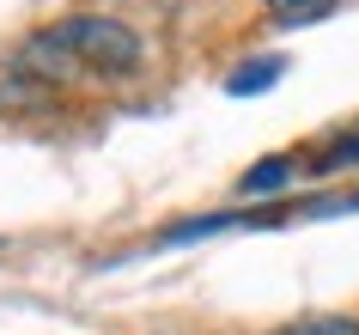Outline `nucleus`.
I'll use <instances>...</instances> for the list:
<instances>
[{"mask_svg":"<svg viewBox=\"0 0 359 335\" xmlns=\"http://www.w3.org/2000/svg\"><path fill=\"white\" fill-rule=\"evenodd\" d=\"M347 207H359V195H353V202H347Z\"/></svg>","mask_w":359,"mask_h":335,"instance_id":"6e6552de","label":"nucleus"},{"mask_svg":"<svg viewBox=\"0 0 359 335\" xmlns=\"http://www.w3.org/2000/svg\"><path fill=\"white\" fill-rule=\"evenodd\" d=\"M49 31H55V43L79 61V74L134 79V74H140V61H147L140 37H134L122 19H97V13H79V19H61V25H49Z\"/></svg>","mask_w":359,"mask_h":335,"instance_id":"f257e3e1","label":"nucleus"},{"mask_svg":"<svg viewBox=\"0 0 359 335\" xmlns=\"http://www.w3.org/2000/svg\"><path fill=\"white\" fill-rule=\"evenodd\" d=\"M13 67H19V79H37V86H67V79H79V61L55 43V31L25 37V49H19Z\"/></svg>","mask_w":359,"mask_h":335,"instance_id":"f03ea898","label":"nucleus"},{"mask_svg":"<svg viewBox=\"0 0 359 335\" xmlns=\"http://www.w3.org/2000/svg\"><path fill=\"white\" fill-rule=\"evenodd\" d=\"M286 177H292V159L274 152V159H262V165H250L244 177H238V189H244V195H274V189H286Z\"/></svg>","mask_w":359,"mask_h":335,"instance_id":"39448f33","label":"nucleus"},{"mask_svg":"<svg viewBox=\"0 0 359 335\" xmlns=\"http://www.w3.org/2000/svg\"><path fill=\"white\" fill-rule=\"evenodd\" d=\"M311 165H317V171H347V165H359V122H353V129H341V134H329Z\"/></svg>","mask_w":359,"mask_h":335,"instance_id":"423d86ee","label":"nucleus"},{"mask_svg":"<svg viewBox=\"0 0 359 335\" xmlns=\"http://www.w3.org/2000/svg\"><path fill=\"white\" fill-rule=\"evenodd\" d=\"M280 335H359V317H347V311H329V317H299V323H286Z\"/></svg>","mask_w":359,"mask_h":335,"instance_id":"0eeeda50","label":"nucleus"},{"mask_svg":"<svg viewBox=\"0 0 359 335\" xmlns=\"http://www.w3.org/2000/svg\"><path fill=\"white\" fill-rule=\"evenodd\" d=\"M262 6H268V19H274V25H286V31H292V25H317V19H329L341 0H262Z\"/></svg>","mask_w":359,"mask_h":335,"instance_id":"20e7f679","label":"nucleus"},{"mask_svg":"<svg viewBox=\"0 0 359 335\" xmlns=\"http://www.w3.org/2000/svg\"><path fill=\"white\" fill-rule=\"evenodd\" d=\"M286 74V61L280 55H256L250 61V67H238V74H226V92L231 98H250V92H268V86H274V79Z\"/></svg>","mask_w":359,"mask_h":335,"instance_id":"7ed1b4c3","label":"nucleus"}]
</instances>
